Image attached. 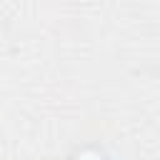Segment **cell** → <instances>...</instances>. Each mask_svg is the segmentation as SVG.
Returning <instances> with one entry per match:
<instances>
[{"label": "cell", "mask_w": 160, "mask_h": 160, "mask_svg": "<svg viewBox=\"0 0 160 160\" xmlns=\"http://www.w3.org/2000/svg\"><path fill=\"white\" fill-rule=\"evenodd\" d=\"M78 160H105L98 150H85V152H80L78 155Z\"/></svg>", "instance_id": "1"}]
</instances>
